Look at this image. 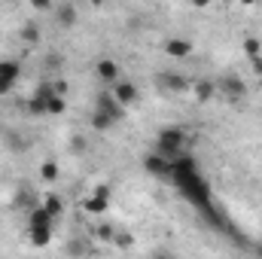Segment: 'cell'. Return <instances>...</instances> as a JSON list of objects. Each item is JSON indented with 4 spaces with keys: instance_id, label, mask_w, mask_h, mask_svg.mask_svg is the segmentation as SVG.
<instances>
[{
    "instance_id": "obj_16",
    "label": "cell",
    "mask_w": 262,
    "mask_h": 259,
    "mask_svg": "<svg viewBox=\"0 0 262 259\" xmlns=\"http://www.w3.org/2000/svg\"><path fill=\"white\" fill-rule=\"evenodd\" d=\"M43 207H46L52 217H61V213H64V201H61L58 195H46V198H43Z\"/></svg>"
},
{
    "instance_id": "obj_7",
    "label": "cell",
    "mask_w": 262,
    "mask_h": 259,
    "mask_svg": "<svg viewBox=\"0 0 262 259\" xmlns=\"http://www.w3.org/2000/svg\"><path fill=\"white\" fill-rule=\"evenodd\" d=\"M192 52V40H186V37H171V40H165V55L168 58H186Z\"/></svg>"
},
{
    "instance_id": "obj_9",
    "label": "cell",
    "mask_w": 262,
    "mask_h": 259,
    "mask_svg": "<svg viewBox=\"0 0 262 259\" xmlns=\"http://www.w3.org/2000/svg\"><path fill=\"white\" fill-rule=\"evenodd\" d=\"M52 213L40 204V207H31V213H28V229H40V226H49L52 229Z\"/></svg>"
},
{
    "instance_id": "obj_30",
    "label": "cell",
    "mask_w": 262,
    "mask_h": 259,
    "mask_svg": "<svg viewBox=\"0 0 262 259\" xmlns=\"http://www.w3.org/2000/svg\"><path fill=\"white\" fill-rule=\"evenodd\" d=\"M89 3H92V6H104L107 0H89Z\"/></svg>"
},
{
    "instance_id": "obj_24",
    "label": "cell",
    "mask_w": 262,
    "mask_h": 259,
    "mask_svg": "<svg viewBox=\"0 0 262 259\" xmlns=\"http://www.w3.org/2000/svg\"><path fill=\"white\" fill-rule=\"evenodd\" d=\"M28 3H31L34 9H52V6H55V0H28Z\"/></svg>"
},
{
    "instance_id": "obj_8",
    "label": "cell",
    "mask_w": 262,
    "mask_h": 259,
    "mask_svg": "<svg viewBox=\"0 0 262 259\" xmlns=\"http://www.w3.org/2000/svg\"><path fill=\"white\" fill-rule=\"evenodd\" d=\"M95 73H98V79H101V82L113 85V82L119 79V64H116L113 58H101V61L95 64Z\"/></svg>"
},
{
    "instance_id": "obj_20",
    "label": "cell",
    "mask_w": 262,
    "mask_h": 259,
    "mask_svg": "<svg viewBox=\"0 0 262 259\" xmlns=\"http://www.w3.org/2000/svg\"><path fill=\"white\" fill-rule=\"evenodd\" d=\"M6 143H9L12 149H18V153L28 146V140H21V134H18V131H6Z\"/></svg>"
},
{
    "instance_id": "obj_31",
    "label": "cell",
    "mask_w": 262,
    "mask_h": 259,
    "mask_svg": "<svg viewBox=\"0 0 262 259\" xmlns=\"http://www.w3.org/2000/svg\"><path fill=\"white\" fill-rule=\"evenodd\" d=\"M259 253H262V247H259Z\"/></svg>"
},
{
    "instance_id": "obj_17",
    "label": "cell",
    "mask_w": 262,
    "mask_h": 259,
    "mask_svg": "<svg viewBox=\"0 0 262 259\" xmlns=\"http://www.w3.org/2000/svg\"><path fill=\"white\" fill-rule=\"evenodd\" d=\"M67 104L61 95H49V104H46V116H58V113H64Z\"/></svg>"
},
{
    "instance_id": "obj_29",
    "label": "cell",
    "mask_w": 262,
    "mask_h": 259,
    "mask_svg": "<svg viewBox=\"0 0 262 259\" xmlns=\"http://www.w3.org/2000/svg\"><path fill=\"white\" fill-rule=\"evenodd\" d=\"M241 3H244V6H256L259 0H241Z\"/></svg>"
},
{
    "instance_id": "obj_13",
    "label": "cell",
    "mask_w": 262,
    "mask_h": 259,
    "mask_svg": "<svg viewBox=\"0 0 262 259\" xmlns=\"http://www.w3.org/2000/svg\"><path fill=\"white\" fill-rule=\"evenodd\" d=\"M107 207H110V198H107V195H98V192H95L89 201H85V210H89V213H104Z\"/></svg>"
},
{
    "instance_id": "obj_12",
    "label": "cell",
    "mask_w": 262,
    "mask_h": 259,
    "mask_svg": "<svg viewBox=\"0 0 262 259\" xmlns=\"http://www.w3.org/2000/svg\"><path fill=\"white\" fill-rule=\"evenodd\" d=\"M113 125H116V119H113L110 113H104V110L95 107V113H92V128L95 131H110Z\"/></svg>"
},
{
    "instance_id": "obj_4",
    "label": "cell",
    "mask_w": 262,
    "mask_h": 259,
    "mask_svg": "<svg viewBox=\"0 0 262 259\" xmlns=\"http://www.w3.org/2000/svg\"><path fill=\"white\" fill-rule=\"evenodd\" d=\"M110 92H113V98H116L122 107H131V104L137 101V85H134L131 79H116V82L110 85Z\"/></svg>"
},
{
    "instance_id": "obj_3",
    "label": "cell",
    "mask_w": 262,
    "mask_h": 259,
    "mask_svg": "<svg viewBox=\"0 0 262 259\" xmlns=\"http://www.w3.org/2000/svg\"><path fill=\"white\" fill-rule=\"evenodd\" d=\"M156 85L162 92H189V79L180 76V73H156Z\"/></svg>"
},
{
    "instance_id": "obj_25",
    "label": "cell",
    "mask_w": 262,
    "mask_h": 259,
    "mask_svg": "<svg viewBox=\"0 0 262 259\" xmlns=\"http://www.w3.org/2000/svg\"><path fill=\"white\" fill-rule=\"evenodd\" d=\"M70 149H73V153H85V149H89V143H85L82 137H76V140L70 143Z\"/></svg>"
},
{
    "instance_id": "obj_28",
    "label": "cell",
    "mask_w": 262,
    "mask_h": 259,
    "mask_svg": "<svg viewBox=\"0 0 262 259\" xmlns=\"http://www.w3.org/2000/svg\"><path fill=\"white\" fill-rule=\"evenodd\" d=\"M189 3H192V6H198V9H204V6H210L213 0H189Z\"/></svg>"
},
{
    "instance_id": "obj_23",
    "label": "cell",
    "mask_w": 262,
    "mask_h": 259,
    "mask_svg": "<svg viewBox=\"0 0 262 259\" xmlns=\"http://www.w3.org/2000/svg\"><path fill=\"white\" fill-rule=\"evenodd\" d=\"M244 49H247V55H259V40H253V37H250V40L244 43Z\"/></svg>"
},
{
    "instance_id": "obj_14",
    "label": "cell",
    "mask_w": 262,
    "mask_h": 259,
    "mask_svg": "<svg viewBox=\"0 0 262 259\" xmlns=\"http://www.w3.org/2000/svg\"><path fill=\"white\" fill-rule=\"evenodd\" d=\"M31 241H34L37 247H46V244L52 241V229H49V226H40V229H31Z\"/></svg>"
},
{
    "instance_id": "obj_27",
    "label": "cell",
    "mask_w": 262,
    "mask_h": 259,
    "mask_svg": "<svg viewBox=\"0 0 262 259\" xmlns=\"http://www.w3.org/2000/svg\"><path fill=\"white\" fill-rule=\"evenodd\" d=\"M52 85H55V92H58V95H64V92H67V82H64V79H58V82H52Z\"/></svg>"
},
{
    "instance_id": "obj_18",
    "label": "cell",
    "mask_w": 262,
    "mask_h": 259,
    "mask_svg": "<svg viewBox=\"0 0 262 259\" xmlns=\"http://www.w3.org/2000/svg\"><path fill=\"white\" fill-rule=\"evenodd\" d=\"M46 104H49V98H43V95H34V98L28 101V110H31L34 116H46Z\"/></svg>"
},
{
    "instance_id": "obj_1",
    "label": "cell",
    "mask_w": 262,
    "mask_h": 259,
    "mask_svg": "<svg viewBox=\"0 0 262 259\" xmlns=\"http://www.w3.org/2000/svg\"><path fill=\"white\" fill-rule=\"evenodd\" d=\"M183 143H186V131L183 128H162L159 131V137H156V153L174 162V159L180 156Z\"/></svg>"
},
{
    "instance_id": "obj_11",
    "label": "cell",
    "mask_w": 262,
    "mask_h": 259,
    "mask_svg": "<svg viewBox=\"0 0 262 259\" xmlns=\"http://www.w3.org/2000/svg\"><path fill=\"white\" fill-rule=\"evenodd\" d=\"M192 85H195L192 92H195L198 101H210V98L216 95V82H213V79H198V82H192Z\"/></svg>"
},
{
    "instance_id": "obj_2",
    "label": "cell",
    "mask_w": 262,
    "mask_h": 259,
    "mask_svg": "<svg viewBox=\"0 0 262 259\" xmlns=\"http://www.w3.org/2000/svg\"><path fill=\"white\" fill-rule=\"evenodd\" d=\"M216 89H220L223 95H229V98H235V101L247 95V82H244V79H241L238 73H226V76H223V79L216 82Z\"/></svg>"
},
{
    "instance_id": "obj_19",
    "label": "cell",
    "mask_w": 262,
    "mask_h": 259,
    "mask_svg": "<svg viewBox=\"0 0 262 259\" xmlns=\"http://www.w3.org/2000/svg\"><path fill=\"white\" fill-rule=\"evenodd\" d=\"M18 70H21V67L15 64V61H0V76H6V79H12V82L18 79Z\"/></svg>"
},
{
    "instance_id": "obj_10",
    "label": "cell",
    "mask_w": 262,
    "mask_h": 259,
    "mask_svg": "<svg viewBox=\"0 0 262 259\" xmlns=\"http://www.w3.org/2000/svg\"><path fill=\"white\" fill-rule=\"evenodd\" d=\"M18 40H21V43H28V46H37V43L43 40L40 25H37V21H25V25H21V31H18Z\"/></svg>"
},
{
    "instance_id": "obj_26",
    "label": "cell",
    "mask_w": 262,
    "mask_h": 259,
    "mask_svg": "<svg viewBox=\"0 0 262 259\" xmlns=\"http://www.w3.org/2000/svg\"><path fill=\"white\" fill-rule=\"evenodd\" d=\"M12 89V79H6V76H0V95H6Z\"/></svg>"
},
{
    "instance_id": "obj_6",
    "label": "cell",
    "mask_w": 262,
    "mask_h": 259,
    "mask_svg": "<svg viewBox=\"0 0 262 259\" xmlns=\"http://www.w3.org/2000/svg\"><path fill=\"white\" fill-rule=\"evenodd\" d=\"M76 21H79V9L73 3H58L55 6V25L58 28H76Z\"/></svg>"
},
{
    "instance_id": "obj_15",
    "label": "cell",
    "mask_w": 262,
    "mask_h": 259,
    "mask_svg": "<svg viewBox=\"0 0 262 259\" xmlns=\"http://www.w3.org/2000/svg\"><path fill=\"white\" fill-rule=\"evenodd\" d=\"M58 174H61V171H58V162H43V165H40V177H43L46 183H55Z\"/></svg>"
},
{
    "instance_id": "obj_22",
    "label": "cell",
    "mask_w": 262,
    "mask_h": 259,
    "mask_svg": "<svg viewBox=\"0 0 262 259\" xmlns=\"http://www.w3.org/2000/svg\"><path fill=\"white\" fill-rule=\"evenodd\" d=\"M61 64H64V58H61V55H49V58H46V67H49V70H58Z\"/></svg>"
},
{
    "instance_id": "obj_5",
    "label": "cell",
    "mask_w": 262,
    "mask_h": 259,
    "mask_svg": "<svg viewBox=\"0 0 262 259\" xmlns=\"http://www.w3.org/2000/svg\"><path fill=\"white\" fill-rule=\"evenodd\" d=\"M95 107H98V110H104V113H110V116H113L116 122H119V119H125V107H122V104H119V101L113 98V92H101V95H98V104H95Z\"/></svg>"
},
{
    "instance_id": "obj_21",
    "label": "cell",
    "mask_w": 262,
    "mask_h": 259,
    "mask_svg": "<svg viewBox=\"0 0 262 259\" xmlns=\"http://www.w3.org/2000/svg\"><path fill=\"white\" fill-rule=\"evenodd\" d=\"M98 238L101 241H113V226L107 223V226H98Z\"/></svg>"
}]
</instances>
